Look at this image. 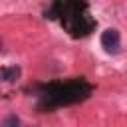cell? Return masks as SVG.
Segmentation results:
<instances>
[{
	"instance_id": "3957f363",
	"label": "cell",
	"mask_w": 127,
	"mask_h": 127,
	"mask_svg": "<svg viewBox=\"0 0 127 127\" xmlns=\"http://www.w3.org/2000/svg\"><path fill=\"white\" fill-rule=\"evenodd\" d=\"M101 48L107 54H117L121 50V34L115 28H107L101 34Z\"/></svg>"
},
{
	"instance_id": "8992f818",
	"label": "cell",
	"mask_w": 127,
	"mask_h": 127,
	"mask_svg": "<svg viewBox=\"0 0 127 127\" xmlns=\"http://www.w3.org/2000/svg\"><path fill=\"white\" fill-rule=\"evenodd\" d=\"M0 52H2V40H0Z\"/></svg>"
},
{
	"instance_id": "7a4b0ae2",
	"label": "cell",
	"mask_w": 127,
	"mask_h": 127,
	"mask_svg": "<svg viewBox=\"0 0 127 127\" xmlns=\"http://www.w3.org/2000/svg\"><path fill=\"white\" fill-rule=\"evenodd\" d=\"M44 16L48 20H60V24L64 26V30L71 36V38H85L89 36L97 22L95 18L89 16V4L87 2H79V0H73V2H52Z\"/></svg>"
},
{
	"instance_id": "5b68a950",
	"label": "cell",
	"mask_w": 127,
	"mask_h": 127,
	"mask_svg": "<svg viewBox=\"0 0 127 127\" xmlns=\"http://www.w3.org/2000/svg\"><path fill=\"white\" fill-rule=\"evenodd\" d=\"M0 127H20V119H18V115L10 113L8 117H4V121L0 123Z\"/></svg>"
},
{
	"instance_id": "6da1fadb",
	"label": "cell",
	"mask_w": 127,
	"mask_h": 127,
	"mask_svg": "<svg viewBox=\"0 0 127 127\" xmlns=\"http://www.w3.org/2000/svg\"><path fill=\"white\" fill-rule=\"evenodd\" d=\"M34 93L38 97V111H52L58 107L73 105L87 99L93 93V85L85 77H69V79H56L48 83L34 85Z\"/></svg>"
},
{
	"instance_id": "277c9868",
	"label": "cell",
	"mask_w": 127,
	"mask_h": 127,
	"mask_svg": "<svg viewBox=\"0 0 127 127\" xmlns=\"http://www.w3.org/2000/svg\"><path fill=\"white\" fill-rule=\"evenodd\" d=\"M22 73L20 65H8V67H0V81H16Z\"/></svg>"
}]
</instances>
